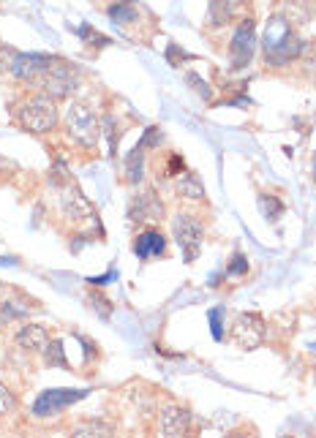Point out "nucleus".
Here are the masks:
<instances>
[{
    "mask_svg": "<svg viewBox=\"0 0 316 438\" xmlns=\"http://www.w3.org/2000/svg\"><path fill=\"white\" fill-rule=\"evenodd\" d=\"M77 84H79V71L71 63L60 60V58L49 66V71L38 79V87H44V93H49L52 98H66V95H71V93L77 90Z\"/></svg>",
    "mask_w": 316,
    "mask_h": 438,
    "instance_id": "5",
    "label": "nucleus"
},
{
    "mask_svg": "<svg viewBox=\"0 0 316 438\" xmlns=\"http://www.w3.org/2000/svg\"><path fill=\"white\" fill-rule=\"evenodd\" d=\"M79 38H82L84 44H93V47H98V49L112 44L106 36H101V33H98L95 27H90V25H82V27H79Z\"/></svg>",
    "mask_w": 316,
    "mask_h": 438,
    "instance_id": "24",
    "label": "nucleus"
},
{
    "mask_svg": "<svg viewBox=\"0 0 316 438\" xmlns=\"http://www.w3.org/2000/svg\"><path fill=\"white\" fill-rule=\"evenodd\" d=\"M300 47H303V38L297 36L295 25L284 14H275L267 19V27L262 36V55H264L267 66L284 69V66L295 63L300 55Z\"/></svg>",
    "mask_w": 316,
    "mask_h": 438,
    "instance_id": "1",
    "label": "nucleus"
},
{
    "mask_svg": "<svg viewBox=\"0 0 316 438\" xmlns=\"http://www.w3.org/2000/svg\"><path fill=\"white\" fill-rule=\"evenodd\" d=\"M248 273V259H245V253H232V259H229V264H227V275H232V278H240V275H245Z\"/></svg>",
    "mask_w": 316,
    "mask_h": 438,
    "instance_id": "28",
    "label": "nucleus"
},
{
    "mask_svg": "<svg viewBox=\"0 0 316 438\" xmlns=\"http://www.w3.org/2000/svg\"><path fill=\"white\" fill-rule=\"evenodd\" d=\"M166 251V237L158 231V229H145L137 234L134 240V253L139 259H150V256H163Z\"/></svg>",
    "mask_w": 316,
    "mask_h": 438,
    "instance_id": "13",
    "label": "nucleus"
},
{
    "mask_svg": "<svg viewBox=\"0 0 316 438\" xmlns=\"http://www.w3.org/2000/svg\"><path fill=\"white\" fill-rule=\"evenodd\" d=\"M58 98H52L49 93H36L30 98H25L14 115H16V123L30 131V134H49L55 126H58Z\"/></svg>",
    "mask_w": 316,
    "mask_h": 438,
    "instance_id": "2",
    "label": "nucleus"
},
{
    "mask_svg": "<svg viewBox=\"0 0 316 438\" xmlns=\"http://www.w3.org/2000/svg\"><path fill=\"white\" fill-rule=\"evenodd\" d=\"M242 3H245V0H210V5H207V25H210V27H224V25H229Z\"/></svg>",
    "mask_w": 316,
    "mask_h": 438,
    "instance_id": "14",
    "label": "nucleus"
},
{
    "mask_svg": "<svg viewBox=\"0 0 316 438\" xmlns=\"http://www.w3.org/2000/svg\"><path fill=\"white\" fill-rule=\"evenodd\" d=\"M297 58H303L308 66H316V41H303V47H300V55Z\"/></svg>",
    "mask_w": 316,
    "mask_h": 438,
    "instance_id": "33",
    "label": "nucleus"
},
{
    "mask_svg": "<svg viewBox=\"0 0 316 438\" xmlns=\"http://www.w3.org/2000/svg\"><path fill=\"white\" fill-rule=\"evenodd\" d=\"M256 205H259V213L270 220V223H275V220L284 216V210H286V207H284V202H281L275 194H259Z\"/></svg>",
    "mask_w": 316,
    "mask_h": 438,
    "instance_id": "18",
    "label": "nucleus"
},
{
    "mask_svg": "<svg viewBox=\"0 0 316 438\" xmlns=\"http://www.w3.org/2000/svg\"><path fill=\"white\" fill-rule=\"evenodd\" d=\"M60 213L69 220H87L95 218L93 205L87 202V196L79 191L77 185L69 180L66 185H60Z\"/></svg>",
    "mask_w": 316,
    "mask_h": 438,
    "instance_id": "9",
    "label": "nucleus"
},
{
    "mask_svg": "<svg viewBox=\"0 0 316 438\" xmlns=\"http://www.w3.org/2000/svg\"><path fill=\"white\" fill-rule=\"evenodd\" d=\"M101 134L106 137V145H109V155L117 152V142H120V131H117V120L112 115H104L101 120Z\"/></svg>",
    "mask_w": 316,
    "mask_h": 438,
    "instance_id": "23",
    "label": "nucleus"
},
{
    "mask_svg": "<svg viewBox=\"0 0 316 438\" xmlns=\"http://www.w3.org/2000/svg\"><path fill=\"white\" fill-rule=\"evenodd\" d=\"M314 378H316V362H314Z\"/></svg>",
    "mask_w": 316,
    "mask_h": 438,
    "instance_id": "35",
    "label": "nucleus"
},
{
    "mask_svg": "<svg viewBox=\"0 0 316 438\" xmlns=\"http://www.w3.org/2000/svg\"><path fill=\"white\" fill-rule=\"evenodd\" d=\"M112 433H115V425L104 419H87L74 428V436H112Z\"/></svg>",
    "mask_w": 316,
    "mask_h": 438,
    "instance_id": "21",
    "label": "nucleus"
},
{
    "mask_svg": "<svg viewBox=\"0 0 316 438\" xmlns=\"http://www.w3.org/2000/svg\"><path fill=\"white\" fill-rule=\"evenodd\" d=\"M161 142H163V134H161V128H158V126L145 128V134H142V139H139V145L145 147V150H158Z\"/></svg>",
    "mask_w": 316,
    "mask_h": 438,
    "instance_id": "29",
    "label": "nucleus"
},
{
    "mask_svg": "<svg viewBox=\"0 0 316 438\" xmlns=\"http://www.w3.org/2000/svg\"><path fill=\"white\" fill-rule=\"evenodd\" d=\"M66 131L74 142L90 150V147H95L98 137H101V120L95 117V112L87 104L71 101L66 109Z\"/></svg>",
    "mask_w": 316,
    "mask_h": 438,
    "instance_id": "3",
    "label": "nucleus"
},
{
    "mask_svg": "<svg viewBox=\"0 0 316 438\" xmlns=\"http://www.w3.org/2000/svg\"><path fill=\"white\" fill-rule=\"evenodd\" d=\"M14 408H16V395H14V389L0 381V417H8Z\"/></svg>",
    "mask_w": 316,
    "mask_h": 438,
    "instance_id": "26",
    "label": "nucleus"
},
{
    "mask_svg": "<svg viewBox=\"0 0 316 438\" xmlns=\"http://www.w3.org/2000/svg\"><path fill=\"white\" fill-rule=\"evenodd\" d=\"M82 397H87V389H44L33 403V417L36 419L58 417Z\"/></svg>",
    "mask_w": 316,
    "mask_h": 438,
    "instance_id": "7",
    "label": "nucleus"
},
{
    "mask_svg": "<svg viewBox=\"0 0 316 438\" xmlns=\"http://www.w3.org/2000/svg\"><path fill=\"white\" fill-rule=\"evenodd\" d=\"M172 231H174V242L183 251V262L194 264L196 256L202 253V242H205V229L202 223L194 218L191 213H177L172 220Z\"/></svg>",
    "mask_w": 316,
    "mask_h": 438,
    "instance_id": "4",
    "label": "nucleus"
},
{
    "mask_svg": "<svg viewBox=\"0 0 316 438\" xmlns=\"http://www.w3.org/2000/svg\"><path fill=\"white\" fill-rule=\"evenodd\" d=\"M174 188H177V194H180L183 199H191V202L205 199V185H202V180H199L191 169H183V172L174 177Z\"/></svg>",
    "mask_w": 316,
    "mask_h": 438,
    "instance_id": "15",
    "label": "nucleus"
},
{
    "mask_svg": "<svg viewBox=\"0 0 316 438\" xmlns=\"http://www.w3.org/2000/svg\"><path fill=\"white\" fill-rule=\"evenodd\" d=\"M106 14H109V19L117 22V25L139 22V14H137V8H134L131 3H112V5L106 8Z\"/></svg>",
    "mask_w": 316,
    "mask_h": 438,
    "instance_id": "20",
    "label": "nucleus"
},
{
    "mask_svg": "<svg viewBox=\"0 0 316 438\" xmlns=\"http://www.w3.org/2000/svg\"><path fill=\"white\" fill-rule=\"evenodd\" d=\"M284 16L292 25H306L314 16V0H286V11Z\"/></svg>",
    "mask_w": 316,
    "mask_h": 438,
    "instance_id": "17",
    "label": "nucleus"
},
{
    "mask_svg": "<svg viewBox=\"0 0 316 438\" xmlns=\"http://www.w3.org/2000/svg\"><path fill=\"white\" fill-rule=\"evenodd\" d=\"M166 60H169V66H174V69H177L183 60H194V58H191L188 52H183L177 44H169V47H166Z\"/></svg>",
    "mask_w": 316,
    "mask_h": 438,
    "instance_id": "30",
    "label": "nucleus"
},
{
    "mask_svg": "<svg viewBox=\"0 0 316 438\" xmlns=\"http://www.w3.org/2000/svg\"><path fill=\"white\" fill-rule=\"evenodd\" d=\"M221 316H224V310L221 308H213L210 313H207V319H210V330H213V338L216 341H224V324H221Z\"/></svg>",
    "mask_w": 316,
    "mask_h": 438,
    "instance_id": "31",
    "label": "nucleus"
},
{
    "mask_svg": "<svg viewBox=\"0 0 316 438\" xmlns=\"http://www.w3.org/2000/svg\"><path fill=\"white\" fill-rule=\"evenodd\" d=\"M256 52V22L251 16L240 19L229 38V60H232V69H245L251 63Z\"/></svg>",
    "mask_w": 316,
    "mask_h": 438,
    "instance_id": "6",
    "label": "nucleus"
},
{
    "mask_svg": "<svg viewBox=\"0 0 316 438\" xmlns=\"http://www.w3.org/2000/svg\"><path fill=\"white\" fill-rule=\"evenodd\" d=\"M142 177H145V147L137 145L126 158V183L128 185H139Z\"/></svg>",
    "mask_w": 316,
    "mask_h": 438,
    "instance_id": "16",
    "label": "nucleus"
},
{
    "mask_svg": "<svg viewBox=\"0 0 316 438\" xmlns=\"http://www.w3.org/2000/svg\"><path fill=\"white\" fill-rule=\"evenodd\" d=\"M22 316H27V308H25V305L0 302V321H3V324H11L14 319H22Z\"/></svg>",
    "mask_w": 316,
    "mask_h": 438,
    "instance_id": "25",
    "label": "nucleus"
},
{
    "mask_svg": "<svg viewBox=\"0 0 316 438\" xmlns=\"http://www.w3.org/2000/svg\"><path fill=\"white\" fill-rule=\"evenodd\" d=\"M232 341L245 351L259 349L264 341V319L259 313H237L232 321Z\"/></svg>",
    "mask_w": 316,
    "mask_h": 438,
    "instance_id": "8",
    "label": "nucleus"
},
{
    "mask_svg": "<svg viewBox=\"0 0 316 438\" xmlns=\"http://www.w3.org/2000/svg\"><path fill=\"white\" fill-rule=\"evenodd\" d=\"M44 365L47 367H60V370H69V360H66V349H63V341H49L47 349H44Z\"/></svg>",
    "mask_w": 316,
    "mask_h": 438,
    "instance_id": "19",
    "label": "nucleus"
},
{
    "mask_svg": "<svg viewBox=\"0 0 316 438\" xmlns=\"http://www.w3.org/2000/svg\"><path fill=\"white\" fill-rule=\"evenodd\" d=\"M191 430V414L183 406H166L161 419H158V433L161 436H185Z\"/></svg>",
    "mask_w": 316,
    "mask_h": 438,
    "instance_id": "10",
    "label": "nucleus"
},
{
    "mask_svg": "<svg viewBox=\"0 0 316 438\" xmlns=\"http://www.w3.org/2000/svg\"><path fill=\"white\" fill-rule=\"evenodd\" d=\"M128 218L131 220H161L163 218V202L156 196V191H145V194H137L131 199V210H128Z\"/></svg>",
    "mask_w": 316,
    "mask_h": 438,
    "instance_id": "11",
    "label": "nucleus"
},
{
    "mask_svg": "<svg viewBox=\"0 0 316 438\" xmlns=\"http://www.w3.org/2000/svg\"><path fill=\"white\" fill-rule=\"evenodd\" d=\"M185 82H188V84L196 90V95H202L205 101H213V90H210V84H207V82H205L199 73H194V71L185 73Z\"/></svg>",
    "mask_w": 316,
    "mask_h": 438,
    "instance_id": "27",
    "label": "nucleus"
},
{
    "mask_svg": "<svg viewBox=\"0 0 316 438\" xmlns=\"http://www.w3.org/2000/svg\"><path fill=\"white\" fill-rule=\"evenodd\" d=\"M183 169H185V161H183V155L172 152V155H169V163H166V174H169V177H177Z\"/></svg>",
    "mask_w": 316,
    "mask_h": 438,
    "instance_id": "32",
    "label": "nucleus"
},
{
    "mask_svg": "<svg viewBox=\"0 0 316 438\" xmlns=\"http://www.w3.org/2000/svg\"><path fill=\"white\" fill-rule=\"evenodd\" d=\"M87 302H90V308L104 319V321H109L112 319V313H115V305H112V299L106 297V294L101 292H90V297H87Z\"/></svg>",
    "mask_w": 316,
    "mask_h": 438,
    "instance_id": "22",
    "label": "nucleus"
},
{
    "mask_svg": "<svg viewBox=\"0 0 316 438\" xmlns=\"http://www.w3.org/2000/svg\"><path fill=\"white\" fill-rule=\"evenodd\" d=\"M16 343H19V349H25V351H33V354H38V351H44L47 349V343H49V332H47V327L44 324H22L19 330H16Z\"/></svg>",
    "mask_w": 316,
    "mask_h": 438,
    "instance_id": "12",
    "label": "nucleus"
},
{
    "mask_svg": "<svg viewBox=\"0 0 316 438\" xmlns=\"http://www.w3.org/2000/svg\"><path fill=\"white\" fill-rule=\"evenodd\" d=\"M120 3H131V0H120Z\"/></svg>",
    "mask_w": 316,
    "mask_h": 438,
    "instance_id": "36",
    "label": "nucleus"
},
{
    "mask_svg": "<svg viewBox=\"0 0 316 438\" xmlns=\"http://www.w3.org/2000/svg\"><path fill=\"white\" fill-rule=\"evenodd\" d=\"M109 278H115V273H109V275H104V278H90L87 284H93V286H104V284H106Z\"/></svg>",
    "mask_w": 316,
    "mask_h": 438,
    "instance_id": "34",
    "label": "nucleus"
}]
</instances>
